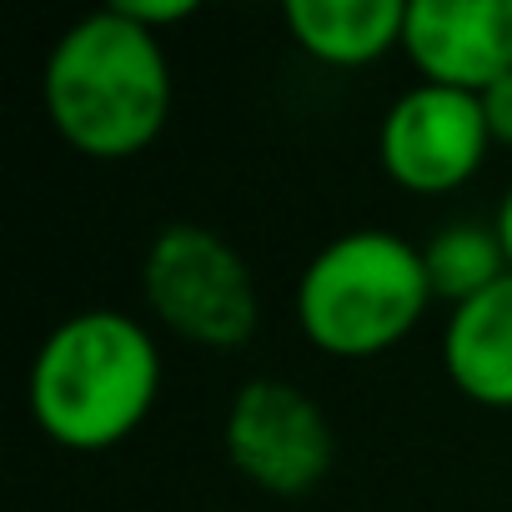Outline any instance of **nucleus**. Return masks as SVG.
Wrapping results in <instances>:
<instances>
[{
  "label": "nucleus",
  "instance_id": "f257e3e1",
  "mask_svg": "<svg viewBox=\"0 0 512 512\" xmlns=\"http://www.w3.org/2000/svg\"><path fill=\"white\" fill-rule=\"evenodd\" d=\"M41 101L71 151L91 161H131L171 121L166 46L116 6L91 11L51 46Z\"/></svg>",
  "mask_w": 512,
  "mask_h": 512
},
{
  "label": "nucleus",
  "instance_id": "f03ea898",
  "mask_svg": "<svg viewBox=\"0 0 512 512\" xmlns=\"http://www.w3.org/2000/svg\"><path fill=\"white\" fill-rule=\"evenodd\" d=\"M161 397V347L151 327L116 307H86L46 332L31 357L26 402L36 427L66 452L121 447Z\"/></svg>",
  "mask_w": 512,
  "mask_h": 512
},
{
  "label": "nucleus",
  "instance_id": "7ed1b4c3",
  "mask_svg": "<svg viewBox=\"0 0 512 512\" xmlns=\"http://www.w3.org/2000/svg\"><path fill=\"white\" fill-rule=\"evenodd\" d=\"M432 302L422 246L387 226H357L312 251L297 277L292 312L317 352L367 362L407 342Z\"/></svg>",
  "mask_w": 512,
  "mask_h": 512
},
{
  "label": "nucleus",
  "instance_id": "20e7f679",
  "mask_svg": "<svg viewBox=\"0 0 512 512\" xmlns=\"http://www.w3.org/2000/svg\"><path fill=\"white\" fill-rule=\"evenodd\" d=\"M141 297L171 337L211 352L251 342L262 322L246 256L201 221H171L151 236L141 256Z\"/></svg>",
  "mask_w": 512,
  "mask_h": 512
},
{
  "label": "nucleus",
  "instance_id": "39448f33",
  "mask_svg": "<svg viewBox=\"0 0 512 512\" xmlns=\"http://www.w3.org/2000/svg\"><path fill=\"white\" fill-rule=\"evenodd\" d=\"M221 447L226 462L267 497H307L337 457L327 412L282 377H251L231 392Z\"/></svg>",
  "mask_w": 512,
  "mask_h": 512
},
{
  "label": "nucleus",
  "instance_id": "423d86ee",
  "mask_svg": "<svg viewBox=\"0 0 512 512\" xmlns=\"http://www.w3.org/2000/svg\"><path fill=\"white\" fill-rule=\"evenodd\" d=\"M487 151L492 136L482 121V101L427 81L402 91L377 126V161L387 181L412 196H447L467 186L482 171Z\"/></svg>",
  "mask_w": 512,
  "mask_h": 512
},
{
  "label": "nucleus",
  "instance_id": "0eeeda50",
  "mask_svg": "<svg viewBox=\"0 0 512 512\" xmlns=\"http://www.w3.org/2000/svg\"><path fill=\"white\" fill-rule=\"evenodd\" d=\"M402 56L427 86L482 96L512 76V0H407Z\"/></svg>",
  "mask_w": 512,
  "mask_h": 512
},
{
  "label": "nucleus",
  "instance_id": "6e6552de",
  "mask_svg": "<svg viewBox=\"0 0 512 512\" xmlns=\"http://www.w3.org/2000/svg\"><path fill=\"white\" fill-rule=\"evenodd\" d=\"M442 367L467 402L512 412V277L447 312Z\"/></svg>",
  "mask_w": 512,
  "mask_h": 512
},
{
  "label": "nucleus",
  "instance_id": "1a4fd4ad",
  "mask_svg": "<svg viewBox=\"0 0 512 512\" xmlns=\"http://www.w3.org/2000/svg\"><path fill=\"white\" fill-rule=\"evenodd\" d=\"M282 21L317 66L357 71L402 51L407 6L402 0H287Z\"/></svg>",
  "mask_w": 512,
  "mask_h": 512
},
{
  "label": "nucleus",
  "instance_id": "9d476101",
  "mask_svg": "<svg viewBox=\"0 0 512 512\" xmlns=\"http://www.w3.org/2000/svg\"><path fill=\"white\" fill-rule=\"evenodd\" d=\"M422 267H427V282H432V297L452 307L482 297L487 287H497L502 277H512L507 267V251L492 231V221H452L442 231L427 236L422 246Z\"/></svg>",
  "mask_w": 512,
  "mask_h": 512
},
{
  "label": "nucleus",
  "instance_id": "9b49d317",
  "mask_svg": "<svg viewBox=\"0 0 512 512\" xmlns=\"http://www.w3.org/2000/svg\"><path fill=\"white\" fill-rule=\"evenodd\" d=\"M116 11L126 21H136L141 31H151V36L166 41L171 26H186L196 16V0H116Z\"/></svg>",
  "mask_w": 512,
  "mask_h": 512
},
{
  "label": "nucleus",
  "instance_id": "f8f14e48",
  "mask_svg": "<svg viewBox=\"0 0 512 512\" xmlns=\"http://www.w3.org/2000/svg\"><path fill=\"white\" fill-rule=\"evenodd\" d=\"M477 101H482V121H487L492 146H512V76H502L497 86H487Z\"/></svg>",
  "mask_w": 512,
  "mask_h": 512
},
{
  "label": "nucleus",
  "instance_id": "ddd939ff",
  "mask_svg": "<svg viewBox=\"0 0 512 512\" xmlns=\"http://www.w3.org/2000/svg\"><path fill=\"white\" fill-rule=\"evenodd\" d=\"M492 231H497V241H502V251H507V267H512V186H507V191H502V201H497Z\"/></svg>",
  "mask_w": 512,
  "mask_h": 512
}]
</instances>
